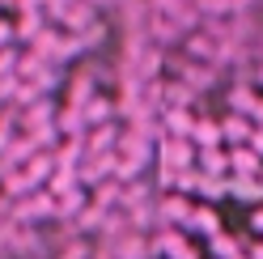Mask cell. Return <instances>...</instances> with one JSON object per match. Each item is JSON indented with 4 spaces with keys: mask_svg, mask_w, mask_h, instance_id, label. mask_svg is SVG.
Instances as JSON below:
<instances>
[{
    "mask_svg": "<svg viewBox=\"0 0 263 259\" xmlns=\"http://www.w3.org/2000/svg\"><path fill=\"white\" fill-rule=\"evenodd\" d=\"M161 247H166L170 259H195L191 242H187V238H178V234H166V238H161Z\"/></svg>",
    "mask_w": 263,
    "mask_h": 259,
    "instance_id": "1",
    "label": "cell"
},
{
    "mask_svg": "<svg viewBox=\"0 0 263 259\" xmlns=\"http://www.w3.org/2000/svg\"><path fill=\"white\" fill-rule=\"evenodd\" d=\"M166 166H183V161H191V144H183V140H166Z\"/></svg>",
    "mask_w": 263,
    "mask_h": 259,
    "instance_id": "2",
    "label": "cell"
},
{
    "mask_svg": "<svg viewBox=\"0 0 263 259\" xmlns=\"http://www.w3.org/2000/svg\"><path fill=\"white\" fill-rule=\"evenodd\" d=\"M166 123H170V132H191V119H187V110H166Z\"/></svg>",
    "mask_w": 263,
    "mask_h": 259,
    "instance_id": "3",
    "label": "cell"
},
{
    "mask_svg": "<svg viewBox=\"0 0 263 259\" xmlns=\"http://www.w3.org/2000/svg\"><path fill=\"white\" fill-rule=\"evenodd\" d=\"M85 119H89V123H102V119H110V102H89Z\"/></svg>",
    "mask_w": 263,
    "mask_h": 259,
    "instance_id": "4",
    "label": "cell"
},
{
    "mask_svg": "<svg viewBox=\"0 0 263 259\" xmlns=\"http://www.w3.org/2000/svg\"><path fill=\"white\" fill-rule=\"evenodd\" d=\"M195 225H200V230H217V221H212V208H200V213H195Z\"/></svg>",
    "mask_w": 263,
    "mask_h": 259,
    "instance_id": "5",
    "label": "cell"
},
{
    "mask_svg": "<svg viewBox=\"0 0 263 259\" xmlns=\"http://www.w3.org/2000/svg\"><path fill=\"white\" fill-rule=\"evenodd\" d=\"M212 247H217V255H225V259L234 255V242H229V238H217V242H212Z\"/></svg>",
    "mask_w": 263,
    "mask_h": 259,
    "instance_id": "6",
    "label": "cell"
}]
</instances>
